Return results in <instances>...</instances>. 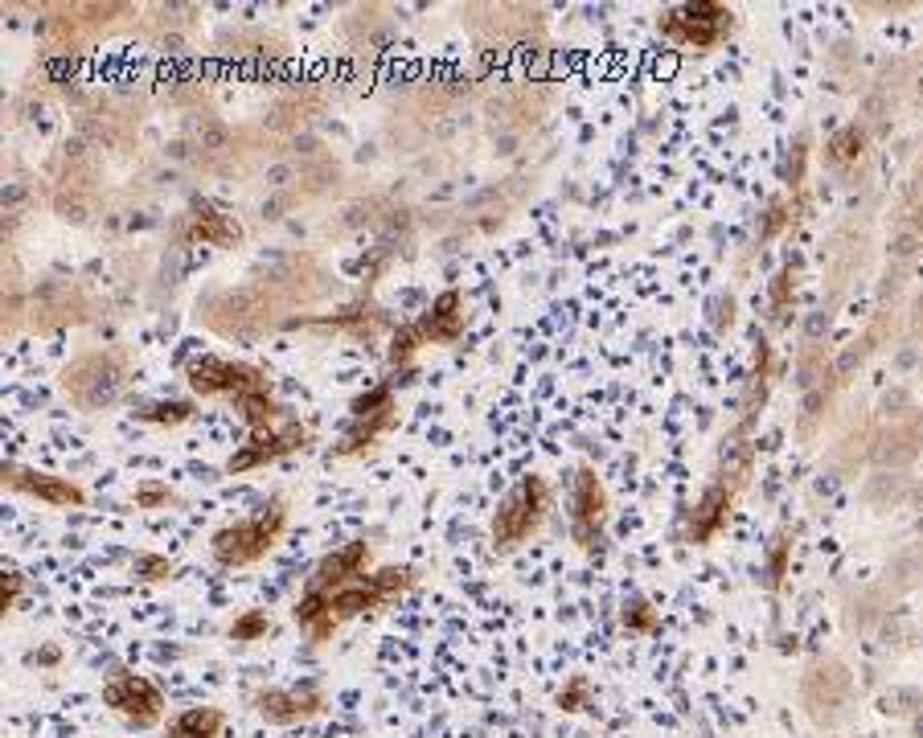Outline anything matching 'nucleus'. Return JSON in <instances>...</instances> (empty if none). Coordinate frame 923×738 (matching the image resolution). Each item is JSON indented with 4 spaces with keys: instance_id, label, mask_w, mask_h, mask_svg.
<instances>
[{
    "instance_id": "10",
    "label": "nucleus",
    "mask_w": 923,
    "mask_h": 738,
    "mask_svg": "<svg viewBox=\"0 0 923 738\" xmlns=\"http://www.w3.org/2000/svg\"><path fill=\"white\" fill-rule=\"evenodd\" d=\"M251 709L271 726H296L325 714V690L316 681L288 685V690H259L251 697Z\"/></svg>"
},
{
    "instance_id": "25",
    "label": "nucleus",
    "mask_w": 923,
    "mask_h": 738,
    "mask_svg": "<svg viewBox=\"0 0 923 738\" xmlns=\"http://www.w3.org/2000/svg\"><path fill=\"white\" fill-rule=\"evenodd\" d=\"M862 152V136L858 132H842L837 140H833V157L837 160H849V157H858Z\"/></svg>"
},
{
    "instance_id": "11",
    "label": "nucleus",
    "mask_w": 923,
    "mask_h": 738,
    "mask_svg": "<svg viewBox=\"0 0 923 738\" xmlns=\"http://www.w3.org/2000/svg\"><path fill=\"white\" fill-rule=\"evenodd\" d=\"M0 485L9 488V492L42 501L46 509H82L87 504L82 485H75L70 476H49V472H33V468H21V464H4L0 468Z\"/></svg>"
},
{
    "instance_id": "9",
    "label": "nucleus",
    "mask_w": 923,
    "mask_h": 738,
    "mask_svg": "<svg viewBox=\"0 0 923 738\" xmlns=\"http://www.w3.org/2000/svg\"><path fill=\"white\" fill-rule=\"evenodd\" d=\"M304 447H308V427H300L296 419L288 415L280 427L259 431V435H251V440L243 443L235 456L226 459V472L235 476V472L263 468V464H275V459L292 456V452H304Z\"/></svg>"
},
{
    "instance_id": "3",
    "label": "nucleus",
    "mask_w": 923,
    "mask_h": 738,
    "mask_svg": "<svg viewBox=\"0 0 923 738\" xmlns=\"http://www.w3.org/2000/svg\"><path fill=\"white\" fill-rule=\"evenodd\" d=\"M547 509H550L547 480L542 476H521L505 492L497 513H493V546H497V554H514L517 546H526L538 534V525L547 521Z\"/></svg>"
},
{
    "instance_id": "8",
    "label": "nucleus",
    "mask_w": 923,
    "mask_h": 738,
    "mask_svg": "<svg viewBox=\"0 0 923 738\" xmlns=\"http://www.w3.org/2000/svg\"><path fill=\"white\" fill-rule=\"evenodd\" d=\"M604 525H608V488L583 464L575 472V488H571V537L579 542V550H599Z\"/></svg>"
},
{
    "instance_id": "1",
    "label": "nucleus",
    "mask_w": 923,
    "mask_h": 738,
    "mask_svg": "<svg viewBox=\"0 0 923 738\" xmlns=\"http://www.w3.org/2000/svg\"><path fill=\"white\" fill-rule=\"evenodd\" d=\"M415 582H419L415 566H382V570L358 575V579L341 582L333 591H300L292 620H296L300 632L313 645H325V640H333V632L341 628V624L391 608V603H398V599L407 595Z\"/></svg>"
},
{
    "instance_id": "17",
    "label": "nucleus",
    "mask_w": 923,
    "mask_h": 738,
    "mask_svg": "<svg viewBox=\"0 0 923 738\" xmlns=\"http://www.w3.org/2000/svg\"><path fill=\"white\" fill-rule=\"evenodd\" d=\"M198 415V402L193 398H153V402H140L132 410V419L153 427H181Z\"/></svg>"
},
{
    "instance_id": "12",
    "label": "nucleus",
    "mask_w": 923,
    "mask_h": 738,
    "mask_svg": "<svg viewBox=\"0 0 923 738\" xmlns=\"http://www.w3.org/2000/svg\"><path fill=\"white\" fill-rule=\"evenodd\" d=\"M415 332H419L423 345H455L464 337V296L455 287L439 292L427 304V313L415 320Z\"/></svg>"
},
{
    "instance_id": "19",
    "label": "nucleus",
    "mask_w": 923,
    "mask_h": 738,
    "mask_svg": "<svg viewBox=\"0 0 923 738\" xmlns=\"http://www.w3.org/2000/svg\"><path fill=\"white\" fill-rule=\"evenodd\" d=\"M132 575H136V582H169L172 575H177V566H172V558H165V554H136V563H132Z\"/></svg>"
},
{
    "instance_id": "24",
    "label": "nucleus",
    "mask_w": 923,
    "mask_h": 738,
    "mask_svg": "<svg viewBox=\"0 0 923 738\" xmlns=\"http://www.w3.org/2000/svg\"><path fill=\"white\" fill-rule=\"evenodd\" d=\"M587 693H592L587 677H575V681H571V685L559 693V706H563V709H583V706H587Z\"/></svg>"
},
{
    "instance_id": "7",
    "label": "nucleus",
    "mask_w": 923,
    "mask_h": 738,
    "mask_svg": "<svg viewBox=\"0 0 923 738\" xmlns=\"http://www.w3.org/2000/svg\"><path fill=\"white\" fill-rule=\"evenodd\" d=\"M103 706L111 714H120L127 726L136 730H153L165 718V693L140 673H127V669H115V673L103 681Z\"/></svg>"
},
{
    "instance_id": "15",
    "label": "nucleus",
    "mask_w": 923,
    "mask_h": 738,
    "mask_svg": "<svg viewBox=\"0 0 923 738\" xmlns=\"http://www.w3.org/2000/svg\"><path fill=\"white\" fill-rule=\"evenodd\" d=\"M226 714L218 706H189L169 723L165 738H222Z\"/></svg>"
},
{
    "instance_id": "22",
    "label": "nucleus",
    "mask_w": 923,
    "mask_h": 738,
    "mask_svg": "<svg viewBox=\"0 0 923 738\" xmlns=\"http://www.w3.org/2000/svg\"><path fill=\"white\" fill-rule=\"evenodd\" d=\"M21 595H25V575L21 570H0V615H13L16 603H21Z\"/></svg>"
},
{
    "instance_id": "14",
    "label": "nucleus",
    "mask_w": 923,
    "mask_h": 738,
    "mask_svg": "<svg viewBox=\"0 0 923 738\" xmlns=\"http://www.w3.org/2000/svg\"><path fill=\"white\" fill-rule=\"evenodd\" d=\"M727 513H731V488H727V485H710L702 492V501L694 504V513H689V542L706 546V542H710V537L722 530Z\"/></svg>"
},
{
    "instance_id": "16",
    "label": "nucleus",
    "mask_w": 923,
    "mask_h": 738,
    "mask_svg": "<svg viewBox=\"0 0 923 738\" xmlns=\"http://www.w3.org/2000/svg\"><path fill=\"white\" fill-rule=\"evenodd\" d=\"M193 238H202V242H214V247H235L238 238H243V226H238L230 214H222V209H214V205H193Z\"/></svg>"
},
{
    "instance_id": "20",
    "label": "nucleus",
    "mask_w": 923,
    "mask_h": 738,
    "mask_svg": "<svg viewBox=\"0 0 923 738\" xmlns=\"http://www.w3.org/2000/svg\"><path fill=\"white\" fill-rule=\"evenodd\" d=\"M169 504H177V492L165 480H140L136 485V509L157 513V509H169Z\"/></svg>"
},
{
    "instance_id": "18",
    "label": "nucleus",
    "mask_w": 923,
    "mask_h": 738,
    "mask_svg": "<svg viewBox=\"0 0 923 738\" xmlns=\"http://www.w3.org/2000/svg\"><path fill=\"white\" fill-rule=\"evenodd\" d=\"M267 632H271V615L263 608H247L243 615H235L226 636H230V645H255V640H267Z\"/></svg>"
},
{
    "instance_id": "13",
    "label": "nucleus",
    "mask_w": 923,
    "mask_h": 738,
    "mask_svg": "<svg viewBox=\"0 0 923 738\" xmlns=\"http://www.w3.org/2000/svg\"><path fill=\"white\" fill-rule=\"evenodd\" d=\"M370 558H374L370 542H345L341 550L325 554V558L313 566V575H308V582H304V591H333V587H341V582L358 579V575H365Z\"/></svg>"
},
{
    "instance_id": "4",
    "label": "nucleus",
    "mask_w": 923,
    "mask_h": 738,
    "mask_svg": "<svg viewBox=\"0 0 923 738\" xmlns=\"http://www.w3.org/2000/svg\"><path fill=\"white\" fill-rule=\"evenodd\" d=\"M735 30V13L719 4V0H694V4H677L669 13L661 16V33L669 42H682V46L694 49H714L722 46Z\"/></svg>"
},
{
    "instance_id": "2",
    "label": "nucleus",
    "mask_w": 923,
    "mask_h": 738,
    "mask_svg": "<svg viewBox=\"0 0 923 738\" xmlns=\"http://www.w3.org/2000/svg\"><path fill=\"white\" fill-rule=\"evenodd\" d=\"M288 530V497L283 492H271L255 513L230 521L214 530L210 537V554L222 570H243V566H255L259 558L275 550V542Z\"/></svg>"
},
{
    "instance_id": "21",
    "label": "nucleus",
    "mask_w": 923,
    "mask_h": 738,
    "mask_svg": "<svg viewBox=\"0 0 923 738\" xmlns=\"http://www.w3.org/2000/svg\"><path fill=\"white\" fill-rule=\"evenodd\" d=\"M624 628L628 632H657V612H653V603L644 595H637V599H628L624 603Z\"/></svg>"
},
{
    "instance_id": "5",
    "label": "nucleus",
    "mask_w": 923,
    "mask_h": 738,
    "mask_svg": "<svg viewBox=\"0 0 923 738\" xmlns=\"http://www.w3.org/2000/svg\"><path fill=\"white\" fill-rule=\"evenodd\" d=\"M394 423H398L394 386L391 382H382L378 390L361 394V398L349 402V431H345L341 443L333 447V456H361V452H370Z\"/></svg>"
},
{
    "instance_id": "23",
    "label": "nucleus",
    "mask_w": 923,
    "mask_h": 738,
    "mask_svg": "<svg viewBox=\"0 0 923 738\" xmlns=\"http://www.w3.org/2000/svg\"><path fill=\"white\" fill-rule=\"evenodd\" d=\"M419 349H423V341H419V332H415V325H403L391 341V365H407Z\"/></svg>"
},
{
    "instance_id": "6",
    "label": "nucleus",
    "mask_w": 923,
    "mask_h": 738,
    "mask_svg": "<svg viewBox=\"0 0 923 738\" xmlns=\"http://www.w3.org/2000/svg\"><path fill=\"white\" fill-rule=\"evenodd\" d=\"M189 390L198 398H247L255 390H267V374L251 362H230V357H198L185 370Z\"/></svg>"
}]
</instances>
